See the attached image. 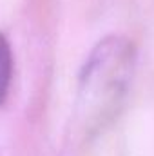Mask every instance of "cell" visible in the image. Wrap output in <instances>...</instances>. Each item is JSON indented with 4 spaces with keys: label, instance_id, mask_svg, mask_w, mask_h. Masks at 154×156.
Listing matches in <instances>:
<instances>
[{
    "label": "cell",
    "instance_id": "1",
    "mask_svg": "<svg viewBox=\"0 0 154 156\" xmlns=\"http://www.w3.org/2000/svg\"><path fill=\"white\" fill-rule=\"evenodd\" d=\"M136 66V49L120 35L102 38L87 55L76 93V115L85 127L98 125L123 102Z\"/></svg>",
    "mask_w": 154,
    "mask_h": 156
},
{
    "label": "cell",
    "instance_id": "2",
    "mask_svg": "<svg viewBox=\"0 0 154 156\" xmlns=\"http://www.w3.org/2000/svg\"><path fill=\"white\" fill-rule=\"evenodd\" d=\"M13 80V51L5 35L0 33V105L5 102Z\"/></svg>",
    "mask_w": 154,
    "mask_h": 156
}]
</instances>
